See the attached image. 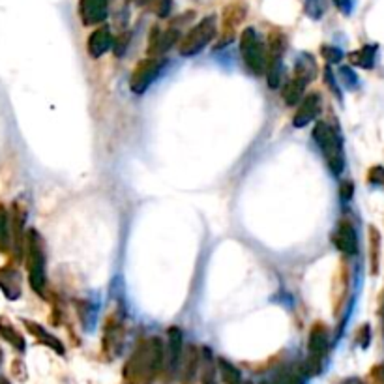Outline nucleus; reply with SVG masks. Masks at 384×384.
I'll return each instance as SVG.
<instances>
[{"instance_id":"obj_42","label":"nucleus","mask_w":384,"mask_h":384,"mask_svg":"<svg viewBox=\"0 0 384 384\" xmlns=\"http://www.w3.org/2000/svg\"><path fill=\"white\" fill-rule=\"evenodd\" d=\"M0 364H2V351H0Z\"/></svg>"},{"instance_id":"obj_16","label":"nucleus","mask_w":384,"mask_h":384,"mask_svg":"<svg viewBox=\"0 0 384 384\" xmlns=\"http://www.w3.org/2000/svg\"><path fill=\"white\" fill-rule=\"evenodd\" d=\"M317 76V64H315L313 56L308 55V53H302V55L296 58V64H294V79L302 81L303 85L308 86V83H311Z\"/></svg>"},{"instance_id":"obj_6","label":"nucleus","mask_w":384,"mask_h":384,"mask_svg":"<svg viewBox=\"0 0 384 384\" xmlns=\"http://www.w3.org/2000/svg\"><path fill=\"white\" fill-rule=\"evenodd\" d=\"M328 343H330L328 330H326L324 324L317 323L313 328H311V332H309V341H308L309 358L308 362H306V365H303L308 377L318 375L323 371V362L326 353H328Z\"/></svg>"},{"instance_id":"obj_33","label":"nucleus","mask_w":384,"mask_h":384,"mask_svg":"<svg viewBox=\"0 0 384 384\" xmlns=\"http://www.w3.org/2000/svg\"><path fill=\"white\" fill-rule=\"evenodd\" d=\"M324 81L328 83V86H330V90L334 92L336 96L339 98V100H341V92H339V86H338V81H336V77H334V73H332V70H330V68H326V71H324Z\"/></svg>"},{"instance_id":"obj_29","label":"nucleus","mask_w":384,"mask_h":384,"mask_svg":"<svg viewBox=\"0 0 384 384\" xmlns=\"http://www.w3.org/2000/svg\"><path fill=\"white\" fill-rule=\"evenodd\" d=\"M339 77H341V81H343V85L347 86V88H356V86H358V77H356V73H354L351 68H341V70H339Z\"/></svg>"},{"instance_id":"obj_37","label":"nucleus","mask_w":384,"mask_h":384,"mask_svg":"<svg viewBox=\"0 0 384 384\" xmlns=\"http://www.w3.org/2000/svg\"><path fill=\"white\" fill-rule=\"evenodd\" d=\"M341 384H364V380L358 379V377H349V379H345Z\"/></svg>"},{"instance_id":"obj_32","label":"nucleus","mask_w":384,"mask_h":384,"mask_svg":"<svg viewBox=\"0 0 384 384\" xmlns=\"http://www.w3.org/2000/svg\"><path fill=\"white\" fill-rule=\"evenodd\" d=\"M369 237H371V244H373V272H377V266H379V264H377V255H379V253H377V249H379L380 237L375 227L369 229Z\"/></svg>"},{"instance_id":"obj_1","label":"nucleus","mask_w":384,"mask_h":384,"mask_svg":"<svg viewBox=\"0 0 384 384\" xmlns=\"http://www.w3.org/2000/svg\"><path fill=\"white\" fill-rule=\"evenodd\" d=\"M165 362V349L160 338H147L124 365V380L128 384H152L162 373Z\"/></svg>"},{"instance_id":"obj_5","label":"nucleus","mask_w":384,"mask_h":384,"mask_svg":"<svg viewBox=\"0 0 384 384\" xmlns=\"http://www.w3.org/2000/svg\"><path fill=\"white\" fill-rule=\"evenodd\" d=\"M217 32V19L216 16H208L193 26L192 31L184 36V40L180 41V55L182 56H195L199 55L210 41L216 38Z\"/></svg>"},{"instance_id":"obj_38","label":"nucleus","mask_w":384,"mask_h":384,"mask_svg":"<svg viewBox=\"0 0 384 384\" xmlns=\"http://www.w3.org/2000/svg\"><path fill=\"white\" fill-rule=\"evenodd\" d=\"M377 375H379V380H380V384H384V365H380V368L377 369Z\"/></svg>"},{"instance_id":"obj_18","label":"nucleus","mask_w":384,"mask_h":384,"mask_svg":"<svg viewBox=\"0 0 384 384\" xmlns=\"http://www.w3.org/2000/svg\"><path fill=\"white\" fill-rule=\"evenodd\" d=\"M122 343V324L117 318L107 321L105 330H103V351L109 354L118 353V345Z\"/></svg>"},{"instance_id":"obj_39","label":"nucleus","mask_w":384,"mask_h":384,"mask_svg":"<svg viewBox=\"0 0 384 384\" xmlns=\"http://www.w3.org/2000/svg\"><path fill=\"white\" fill-rule=\"evenodd\" d=\"M130 2H133L135 6H145L147 2H150V0H130Z\"/></svg>"},{"instance_id":"obj_15","label":"nucleus","mask_w":384,"mask_h":384,"mask_svg":"<svg viewBox=\"0 0 384 384\" xmlns=\"http://www.w3.org/2000/svg\"><path fill=\"white\" fill-rule=\"evenodd\" d=\"M182 362V332L177 326L169 328V349H167V365L169 371L175 373V369Z\"/></svg>"},{"instance_id":"obj_8","label":"nucleus","mask_w":384,"mask_h":384,"mask_svg":"<svg viewBox=\"0 0 384 384\" xmlns=\"http://www.w3.org/2000/svg\"><path fill=\"white\" fill-rule=\"evenodd\" d=\"M177 41V26H169L167 31H162L160 26H154L150 32V40H148V55H150V58H162V55H165Z\"/></svg>"},{"instance_id":"obj_13","label":"nucleus","mask_w":384,"mask_h":384,"mask_svg":"<svg viewBox=\"0 0 384 384\" xmlns=\"http://www.w3.org/2000/svg\"><path fill=\"white\" fill-rule=\"evenodd\" d=\"M113 46V36L111 31H109V26H100L96 31L92 32L90 38H88V55L92 58H100L101 55H105L107 51L111 49Z\"/></svg>"},{"instance_id":"obj_31","label":"nucleus","mask_w":384,"mask_h":384,"mask_svg":"<svg viewBox=\"0 0 384 384\" xmlns=\"http://www.w3.org/2000/svg\"><path fill=\"white\" fill-rule=\"evenodd\" d=\"M306 11H308V16L309 17H313V19H318V17L323 16V11H324L323 0H308V6H306Z\"/></svg>"},{"instance_id":"obj_22","label":"nucleus","mask_w":384,"mask_h":384,"mask_svg":"<svg viewBox=\"0 0 384 384\" xmlns=\"http://www.w3.org/2000/svg\"><path fill=\"white\" fill-rule=\"evenodd\" d=\"M11 248V229L10 214L0 204V251L8 253Z\"/></svg>"},{"instance_id":"obj_7","label":"nucleus","mask_w":384,"mask_h":384,"mask_svg":"<svg viewBox=\"0 0 384 384\" xmlns=\"http://www.w3.org/2000/svg\"><path fill=\"white\" fill-rule=\"evenodd\" d=\"M167 61L165 58H145L135 66L130 79V88L135 94H145L148 90V86L156 81L157 77L162 76L163 68H165Z\"/></svg>"},{"instance_id":"obj_43","label":"nucleus","mask_w":384,"mask_h":384,"mask_svg":"<svg viewBox=\"0 0 384 384\" xmlns=\"http://www.w3.org/2000/svg\"><path fill=\"white\" fill-rule=\"evenodd\" d=\"M240 384H242V383H240ZM244 384H248V383H244Z\"/></svg>"},{"instance_id":"obj_36","label":"nucleus","mask_w":384,"mask_h":384,"mask_svg":"<svg viewBox=\"0 0 384 384\" xmlns=\"http://www.w3.org/2000/svg\"><path fill=\"white\" fill-rule=\"evenodd\" d=\"M369 339H371V332H369V326H362V330H360V345H362L364 349L369 345Z\"/></svg>"},{"instance_id":"obj_17","label":"nucleus","mask_w":384,"mask_h":384,"mask_svg":"<svg viewBox=\"0 0 384 384\" xmlns=\"http://www.w3.org/2000/svg\"><path fill=\"white\" fill-rule=\"evenodd\" d=\"M23 324H25L26 330H28V332H31V334L34 336V338L38 339V341H41L43 345L51 347V349L55 351V353L64 354V347H62L61 339L55 338L53 334H49V332H47V330L43 328V326H40L38 323H32V321H26V318L23 321Z\"/></svg>"},{"instance_id":"obj_27","label":"nucleus","mask_w":384,"mask_h":384,"mask_svg":"<svg viewBox=\"0 0 384 384\" xmlns=\"http://www.w3.org/2000/svg\"><path fill=\"white\" fill-rule=\"evenodd\" d=\"M321 53H323V56L326 58L328 64H338V62H341V58H343V51L334 46H324L323 49H321Z\"/></svg>"},{"instance_id":"obj_9","label":"nucleus","mask_w":384,"mask_h":384,"mask_svg":"<svg viewBox=\"0 0 384 384\" xmlns=\"http://www.w3.org/2000/svg\"><path fill=\"white\" fill-rule=\"evenodd\" d=\"M332 242L336 248L345 255H356L358 253V234L351 222H339L332 234Z\"/></svg>"},{"instance_id":"obj_21","label":"nucleus","mask_w":384,"mask_h":384,"mask_svg":"<svg viewBox=\"0 0 384 384\" xmlns=\"http://www.w3.org/2000/svg\"><path fill=\"white\" fill-rule=\"evenodd\" d=\"M0 338L6 339L10 345H14L19 353L25 351V339H23V336H21L16 330V326L8 323V318L4 317L0 318Z\"/></svg>"},{"instance_id":"obj_19","label":"nucleus","mask_w":384,"mask_h":384,"mask_svg":"<svg viewBox=\"0 0 384 384\" xmlns=\"http://www.w3.org/2000/svg\"><path fill=\"white\" fill-rule=\"evenodd\" d=\"M272 384H308V373L303 365H287L274 377Z\"/></svg>"},{"instance_id":"obj_41","label":"nucleus","mask_w":384,"mask_h":384,"mask_svg":"<svg viewBox=\"0 0 384 384\" xmlns=\"http://www.w3.org/2000/svg\"><path fill=\"white\" fill-rule=\"evenodd\" d=\"M383 324H384V302H383Z\"/></svg>"},{"instance_id":"obj_10","label":"nucleus","mask_w":384,"mask_h":384,"mask_svg":"<svg viewBox=\"0 0 384 384\" xmlns=\"http://www.w3.org/2000/svg\"><path fill=\"white\" fill-rule=\"evenodd\" d=\"M318 113H321V96L317 92H313V94L303 98V101L300 103L299 111L293 118L294 128H306L309 122L318 117Z\"/></svg>"},{"instance_id":"obj_20","label":"nucleus","mask_w":384,"mask_h":384,"mask_svg":"<svg viewBox=\"0 0 384 384\" xmlns=\"http://www.w3.org/2000/svg\"><path fill=\"white\" fill-rule=\"evenodd\" d=\"M377 51H379V46H364L362 49L354 51L349 55L351 64L358 68H364V70H371L375 66V61H377Z\"/></svg>"},{"instance_id":"obj_40","label":"nucleus","mask_w":384,"mask_h":384,"mask_svg":"<svg viewBox=\"0 0 384 384\" xmlns=\"http://www.w3.org/2000/svg\"><path fill=\"white\" fill-rule=\"evenodd\" d=\"M0 384H10V380L4 379V377H0Z\"/></svg>"},{"instance_id":"obj_23","label":"nucleus","mask_w":384,"mask_h":384,"mask_svg":"<svg viewBox=\"0 0 384 384\" xmlns=\"http://www.w3.org/2000/svg\"><path fill=\"white\" fill-rule=\"evenodd\" d=\"M303 88H306V85H303L302 81H299V79L289 81L287 85H285L284 90H281V96H284L285 103L291 107H294L296 103H300V101H302V96H303Z\"/></svg>"},{"instance_id":"obj_24","label":"nucleus","mask_w":384,"mask_h":384,"mask_svg":"<svg viewBox=\"0 0 384 384\" xmlns=\"http://www.w3.org/2000/svg\"><path fill=\"white\" fill-rule=\"evenodd\" d=\"M217 371H219V377H222V380L225 384H240V371H238L237 365L231 364L229 360H217Z\"/></svg>"},{"instance_id":"obj_34","label":"nucleus","mask_w":384,"mask_h":384,"mask_svg":"<svg viewBox=\"0 0 384 384\" xmlns=\"http://www.w3.org/2000/svg\"><path fill=\"white\" fill-rule=\"evenodd\" d=\"M334 4L343 16H351V14H353L354 0H334Z\"/></svg>"},{"instance_id":"obj_35","label":"nucleus","mask_w":384,"mask_h":384,"mask_svg":"<svg viewBox=\"0 0 384 384\" xmlns=\"http://www.w3.org/2000/svg\"><path fill=\"white\" fill-rule=\"evenodd\" d=\"M339 195L343 201H351L353 199V182H343L339 187Z\"/></svg>"},{"instance_id":"obj_26","label":"nucleus","mask_w":384,"mask_h":384,"mask_svg":"<svg viewBox=\"0 0 384 384\" xmlns=\"http://www.w3.org/2000/svg\"><path fill=\"white\" fill-rule=\"evenodd\" d=\"M150 8L157 17L165 19V17H169V14H171L172 10V0H154Z\"/></svg>"},{"instance_id":"obj_3","label":"nucleus","mask_w":384,"mask_h":384,"mask_svg":"<svg viewBox=\"0 0 384 384\" xmlns=\"http://www.w3.org/2000/svg\"><path fill=\"white\" fill-rule=\"evenodd\" d=\"M26 251V268H28V281L36 294L43 296L46 294L47 276H46V253L41 244L40 234L36 231H28L25 240Z\"/></svg>"},{"instance_id":"obj_4","label":"nucleus","mask_w":384,"mask_h":384,"mask_svg":"<svg viewBox=\"0 0 384 384\" xmlns=\"http://www.w3.org/2000/svg\"><path fill=\"white\" fill-rule=\"evenodd\" d=\"M240 53H242L244 64L251 71L253 76H264L268 66L266 46L259 38L255 28H246L240 36Z\"/></svg>"},{"instance_id":"obj_28","label":"nucleus","mask_w":384,"mask_h":384,"mask_svg":"<svg viewBox=\"0 0 384 384\" xmlns=\"http://www.w3.org/2000/svg\"><path fill=\"white\" fill-rule=\"evenodd\" d=\"M130 40H132V34L130 32H124V34L117 36V40L113 41V47H115V55L122 56L126 53L128 46H130Z\"/></svg>"},{"instance_id":"obj_12","label":"nucleus","mask_w":384,"mask_h":384,"mask_svg":"<svg viewBox=\"0 0 384 384\" xmlns=\"http://www.w3.org/2000/svg\"><path fill=\"white\" fill-rule=\"evenodd\" d=\"M25 222H26V210L19 204H14L11 208V217H10V229H11V242L16 244L17 255L23 253V248H25Z\"/></svg>"},{"instance_id":"obj_11","label":"nucleus","mask_w":384,"mask_h":384,"mask_svg":"<svg viewBox=\"0 0 384 384\" xmlns=\"http://www.w3.org/2000/svg\"><path fill=\"white\" fill-rule=\"evenodd\" d=\"M107 0H81L79 4V14H81L83 25H100L101 21L107 17Z\"/></svg>"},{"instance_id":"obj_30","label":"nucleus","mask_w":384,"mask_h":384,"mask_svg":"<svg viewBox=\"0 0 384 384\" xmlns=\"http://www.w3.org/2000/svg\"><path fill=\"white\" fill-rule=\"evenodd\" d=\"M368 180H369V184H373V186L383 187L384 190V167H380V165H375V167L369 169Z\"/></svg>"},{"instance_id":"obj_2","label":"nucleus","mask_w":384,"mask_h":384,"mask_svg":"<svg viewBox=\"0 0 384 384\" xmlns=\"http://www.w3.org/2000/svg\"><path fill=\"white\" fill-rule=\"evenodd\" d=\"M313 139L321 148V154L326 160V165L332 175L341 177L345 169V150L339 133L326 122H317L313 128Z\"/></svg>"},{"instance_id":"obj_25","label":"nucleus","mask_w":384,"mask_h":384,"mask_svg":"<svg viewBox=\"0 0 384 384\" xmlns=\"http://www.w3.org/2000/svg\"><path fill=\"white\" fill-rule=\"evenodd\" d=\"M202 360H204L202 384H216V369H214L212 353H210V349H202Z\"/></svg>"},{"instance_id":"obj_14","label":"nucleus","mask_w":384,"mask_h":384,"mask_svg":"<svg viewBox=\"0 0 384 384\" xmlns=\"http://www.w3.org/2000/svg\"><path fill=\"white\" fill-rule=\"evenodd\" d=\"M0 291L8 300H17L21 296V276L16 268H0Z\"/></svg>"}]
</instances>
